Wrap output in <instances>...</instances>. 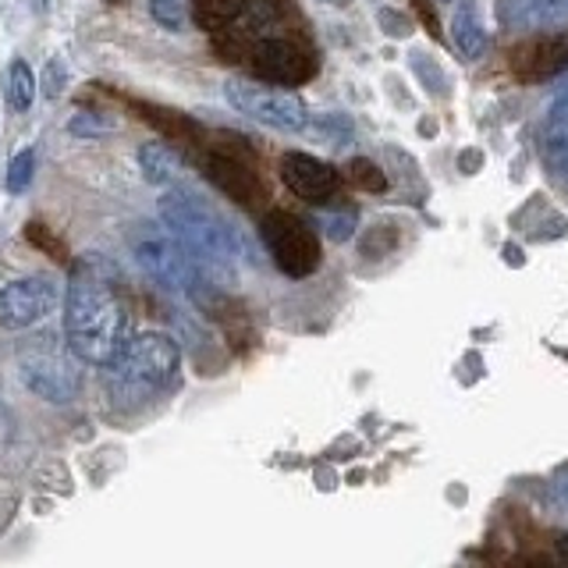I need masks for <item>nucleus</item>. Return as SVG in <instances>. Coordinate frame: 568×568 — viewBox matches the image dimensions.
Returning a JSON list of instances; mask_svg holds the SVG:
<instances>
[{
	"mask_svg": "<svg viewBox=\"0 0 568 568\" xmlns=\"http://www.w3.org/2000/svg\"><path fill=\"white\" fill-rule=\"evenodd\" d=\"M224 97L235 106L239 114L253 118L266 129L277 132H302L310 124V111L292 89L284 85H263V82H248V79H227L224 82Z\"/></svg>",
	"mask_w": 568,
	"mask_h": 568,
	"instance_id": "39448f33",
	"label": "nucleus"
},
{
	"mask_svg": "<svg viewBox=\"0 0 568 568\" xmlns=\"http://www.w3.org/2000/svg\"><path fill=\"white\" fill-rule=\"evenodd\" d=\"M462 171H479V150H466L462 153Z\"/></svg>",
	"mask_w": 568,
	"mask_h": 568,
	"instance_id": "b1692460",
	"label": "nucleus"
},
{
	"mask_svg": "<svg viewBox=\"0 0 568 568\" xmlns=\"http://www.w3.org/2000/svg\"><path fill=\"white\" fill-rule=\"evenodd\" d=\"M139 171L150 185H171L178 171H182V156H178L171 146H164V142H142Z\"/></svg>",
	"mask_w": 568,
	"mask_h": 568,
	"instance_id": "ddd939ff",
	"label": "nucleus"
},
{
	"mask_svg": "<svg viewBox=\"0 0 568 568\" xmlns=\"http://www.w3.org/2000/svg\"><path fill=\"white\" fill-rule=\"evenodd\" d=\"M316 224H320V231H324L331 242H348L355 224H359V217H355L352 206H331V210L316 213Z\"/></svg>",
	"mask_w": 568,
	"mask_h": 568,
	"instance_id": "f3484780",
	"label": "nucleus"
},
{
	"mask_svg": "<svg viewBox=\"0 0 568 568\" xmlns=\"http://www.w3.org/2000/svg\"><path fill=\"white\" fill-rule=\"evenodd\" d=\"M160 224L171 227L174 235L185 242V248L203 271L210 266V271L231 274V266L242 256L239 231L192 192H168L164 200H160Z\"/></svg>",
	"mask_w": 568,
	"mask_h": 568,
	"instance_id": "f03ea898",
	"label": "nucleus"
},
{
	"mask_svg": "<svg viewBox=\"0 0 568 568\" xmlns=\"http://www.w3.org/2000/svg\"><path fill=\"white\" fill-rule=\"evenodd\" d=\"M129 327L132 320L121 295L118 266L100 253L79 256L64 292V342L71 355L106 369L129 345Z\"/></svg>",
	"mask_w": 568,
	"mask_h": 568,
	"instance_id": "f257e3e1",
	"label": "nucleus"
},
{
	"mask_svg": "<svg viewBox=\"0 0 568 568\" xmlns=\"http://www.w3.org/2000/svg\"><path fill=\"white\" fill-rule=\"evenodd\" d=\"M497 14L508 26H558L568 14V0H497Z\"/></svg>",
	"mask_w": 568,
	"mask_h": 568,
	"instance_id": "f8f14e48",
	"label": "nucleus"
},
{
	"mask_svg": "<svg viewBox=\"0 0 568 568\" xmlns=\"http://www.w3.org/2000/svg\"><path fill=\"white\" fill-rule=\"evenodd\" d=\"M263 239L271 245V256L288 277H310L320 266V242L306 221L292 213H266L263 217Z\"/></svg>",
	"mask_w": 568,
	"mask_h": 568,
	"instance_id": "423d86ee",
	"label": "nucleus"
},
{
	"mask_svg": "<svg viewBox=\"0 0 568 568\" xmlns=\"http://www.w3.org/2000/svg\"><path fill=\"white\" fill-rule=\"evenodd\" d=\"M253 64L260 75L274 79L277 85L288 89V85L313 79L316 53L298 40H263L253 53Z\"/></svg>",
	"mask_w": 568,
	"mask_h": 568,
	"instance_id": "1a4fd4ad",
	"label": "nucleus"
},
{
	"mask_svg": "<svg viewBox=\"0 0 568 568\" xmlns=\"http://www.w3.org/2000/svg\"><path fill=\"white\" fill-rule=\"evenodd\" d=\"M452 36H455V43L462 50V58L476 61V58H484V53H487V32H484V26L476 22L473 11H458L455 14Z\"/></svg>",
	"mask_w": 568,
	"mask_h": 568,
	"instance_id": "2eb2a0df",
	"label": "nucleus"
},
{
	"mask_svg": "<svg viewBox=\"0 0 568 568\" xmlns=\"http://www.w3.org/2000/svg\"><path fill=\"white\" fill-rule=\"evenodd\" d=\"M22 381L32 395H40L47 402H75L79 395V369L71 366V359H64V352L58 345H36L22 352Z\"/></svg>",
	"mask_w": 568,
	"mask_h": 568,
	"instance_id": "0eeeda50",
	"label": "nucleus"
},
{
	"mask_svg": "<svg viewBox=\"0 0 568 568\" xmlns=\"http://www.w3.org/2000/svg\"><path fill=\"white\" fill-rule=\"evenodd\" d=\"M32 178H36V150L26 146V150H18L14 160L8 164V171H4V189L11 195H22L32 185Z\"/></svg>",
	"mask_w": 568,
	"mask_h": 568,
	"instance_id": "a211bd4d",
	"label": "nucleus"
},
{
	"mask_svg": "<svg viewBox=\"0 0 568 568\" xmlns=\"http://www.w3.org/2000/svg\"><path fill=\"white\" fill-rule=\"evenodd\" d=\"M182 369V352L168 334H135L121 348L118 359L106 366L111 395L124 408H139L174 387Z\"/></svg>",
	"mask_w": 568,
	"mask_h": 568,
	"instance_id": "7ed1b4c3",
	"label": "nucleus"
},
{
	"mask_svg": "<svg viewBox=\"0 0 568 568\" xmlns=\"http://www.w3.org/2000/svg\"><path fill=\"white\" fill-rule=\"evenodd\" d=\"M281 182L306 203H331L337 189H342V174L310 153H284L281 156Z\"/></svg>",
	"mask_w": 568,
	"mask_h": 568,
	"instance_id": "9d476101",
	"label": "nucleus"
},
{
	"mask_svg": "<svg viewBox=\"0 0 568 568\" xmlns=\"http://www.w3.org/2000/svg\"><path fill=\"white\" fill-rule=\"evenodd\" d=\"M544 160L550 164V171L568 174V121H565V124H547V135H544Z\"/></svg>",
	"mask_w": 568,
	"mask_h": 568,
	"instance_id": "6ab92c4d",
	"label": "nucleus"
},
{
	"mask_svg": "<svg viewBox=\"0 0 568 568\" xmlns=\"http://www.w3.org/2000/svg\"><path fill=\"white\" fill-rule=\"evenodd\" d=\"M61 79H68V75H64V64H61L58 58H50V64H47V85H43V93H47V97H61Z\"/></svg>",
	"mask_w": 568,
	"mask_h": 568,
	"instance_id": "4be33fe9",
	"label": "nucleus"
},
{
	"mask_svg": "<svg viewBox=\"0 0 568 568\" xmlns=\"http://www.w3.org/2000/svg\"><path fill=\"white\" fill-rule=\"evenodd\" d=\"M245 11V0H195V18L206 29H221Z\"/></svg>",
	"mask_w": 568,
	"mask_h": 568,
	"instance_id": "dca6fc26",
	"label": "nucleus"
},
{
	"mask_svg": "<svg viewBox=\"0 0 568 568\" xmlns=\"http://www.w3.org/2000/svg\"><path fill=\"white\" fill-rule=\"evenodd\" d=\"M4 89H8L11 111H14V114H26L29 106H32V100H36V71H32L22 58H14V61L8 64Z\"/></svg>",
	"mask_w": 568,
	"mask_h": 568,
	"instance_id": "4468645a",
	"label": "nucleus"
},
{
	"mask_svg": "<svg viewBox=\"0 0 568 568\" xmlns=\"http://www.w3.org/2000/svg\"><path fill=\"white\" fill-rule=\"evenodd\" d=\"M558 487H561V497H565V505H568V473L558 479Z\"/></svg>",
	"mask_w": 568,
	"mask_h": 568,
	"instance_id": "a878e982",
	"label": "nucleus"
},
{
	"mask_svg": "<svg viewBox=\"0 0 568 568\" xmlns=\"http://www.w3.org/2000/svg\"><path fill=\"white\" fill-rule=\"evenodd\" d=\"M132 256L139 271L168 292H195L203 284V266L185 248V242L164 224H146L132 239Z\"/></svg>",
	"mask_w": 568,
	"mask_h": 568,
	"instance_id": "20e7f679",
	"label": "nucleus"
},
{
	"mask_svg": "<svg viewBox=\"0 0 568 568\" xmlns=\"http://www.w3.org/2000/svg\"><path fill=\"white\" fill-rule=\"evenodd\" d=\"M565 68H568V36H558V40H532V43L515 47L511 53V71L523 82L555 79Z\"/></svg>",
	"mask_w": 568,
	"mask_h": 568,
	"instance_id": "9b49d317",
	"label": "nucleus"
},
{
	"mask_svg": "<svg viewBox=\"0 0 568 568\" xmlns=\"http://www.w3.org/2000/svg\"><path fill=\"white\" fill-rule=\"evenodd\" d=\"M555 555H558V565L568 568V532H558L555 537Z\"/></svg>",
	"mask_w": 568,
	"mask_h": 568,
	"instance_id": "5701e85b",
	"label": "nucleus"
},
{
	"mask_svg": "<svg viewBox=\"0 0 568 568\" xmlns=\"http://www.w3.org/2000/svg\"><path fill=\"white\" fill-rule=\"evenodd\" d=\"M150 14L164 29H174V32H182L189 26V11L182 0H150Z\"/></svg>",
	"mask_w": 568,
	"mask_h": 568,
	"instance_id": "412c9836",
	"label": "nucleus"
},
{
	"mask_svg": "<svg viewBox=\"0 0 568 568\" xmlns=\"http://www.w3.org/2000/svg\"><path fill=\"white\" fill-rule=\"evenodd\" d=\"M348 178L359 189H366V192H387V178H384V171L373 164V160H352L348 164Z\"/></svg>",
	"mask_w": 568,
	"mask_h": 568,
	"instance_id": "aec40b11",
	"label": "nucleus"
},
{
	"mask_svg": "<svg viewBox=\"0 0 568 568\" xmlns=\"http://www.w3.org/2000/svg\"><path fill=\"white\" fill-rule=\"evenodd\" d=\"M61 292L50 277H18L0 284V327L26 331L58 310Z\"/></svg>",
	"mask_w": 568,
	"mask_h": 568,
	"instance_id": "6e6552de",
	"label": "nucleus"
},
{
	"mask_svg": "<svg viewBox=\"0 0 568 568\" xmlns=\"http://www.w3.org/2000/svg\"><path fill=\"white\" fill-rule=\"evenodd\" d=\"M526 568H555V561H550V558H532Z\"/></svg>",
	"mask_w": 568,
	"mask_h": 568,
	"instance_id": "393cba45",
	"label": "nucleus"
}]
</instances>
